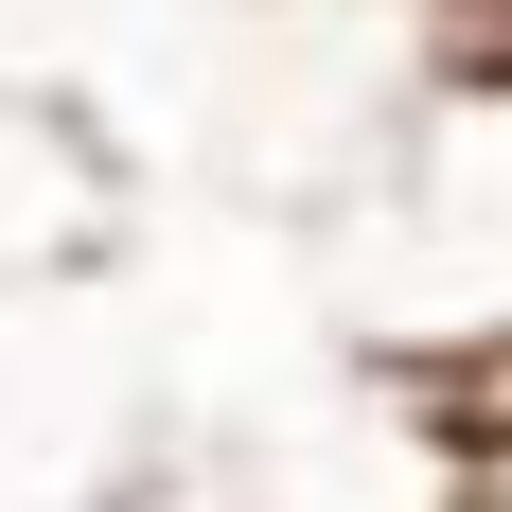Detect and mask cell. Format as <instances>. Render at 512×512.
<instances>
[{
  "label": "cell",
  "instance_id": "3",
  "mask_svg": "<svg viewBox=\"0 0 512 512\" xmlns=\"http://www.w3.org/2000/svg\"><path fill=\"white\" fill-rule=\"evenodd\" d=\"M106 512H248V495H212V477H177V460H159V477H124Z\"/></svg>",
  "mask_w": 512,
  "mask_h": 512
},
{
  "label": "cell",
  "instance_id": "4",
  "mask_svg": "<svg viewBox=\"0 0 512 512\" xmlns=\"http://www.w3.org/2000/svg\"><path fill=\"white\" fill-rule=\"evenodd\" d=\"M477 106H512V89H477Z\"/></svg>",
  "mask_w": 512,
  "mask_h": 512
},
{
  "label": "cell",
  "instance_id": "2",
  "mask_svg": "<svg viewBox=\"0 0 512 512\" xmlns=\"http://www.w3.org/2000/svg\"><path fill=\"white\" fill-rule=\"evenodd\" d=\"M442 53H460L477 89H512V0H442Z\"/></svg>",
  "mask_w": 512,
  "mask_h": 512
},
{
  "label": "cell",
  "instance_id": "1",
  "mask_svg": "<svg viewBox=\"0 0 512 512\" xmlns=\"http://www.w3.org/2000/svg\"><path fill=\"white\" fill-rule=\"evenodd\" d=\"M106 248V142L71 124V89L0 71V283H71Z\"/></svg>",
  "mask_w": 512,
  "mask_h": 512
}]
</instances>
